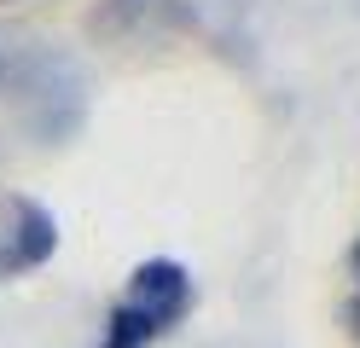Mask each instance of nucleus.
Segmentation results:
<instances>
[{"label":"nucleus","mask_w":360,"mask_h":348,"mask_svg":"<svg viewBox=\"0 0 360 348\" xmlns=\"http://www.w3.org/2000/svg\"><path fill=\"white\" fill-rule=\"evenodd\" d=\"M128 302H134V308H146V314H157L163 325H174L180 314H186V302H192V278H186V267H180V262H169V255H151V262L134 267V278H128Z\"/></svg>","instance_id":"f257e3e1"},{"label":"nucleus","mask_w":360,"mask_h":348,"mask_svg":"<svg viewBox=\"0 0 360 348\" xmlns=\"http://www.w3.org/2000/svg\"><path fill=\"white\" fill-rule=\"evenodd\" d=\"M12 215H18V226H12V250H0V273L41 267V262L58 250V221H53L41 203H30V198H18Z\"/></svg>","instance_id":"f03ea898"},{"label":"nucleus","mask_w":360,"mask_h":348,"mask_svg":"<svg viewBox=\"0 0 360 348\" xmlns=\"http://www.w3.org/2000/svg\"><path fill=\"white\" fill-rule=\"evenodd\" d=\"M163 331H169V325L157 314L134 308V302H117V308H110V325H105V348H151Z\"/></svg>","instance_id":"7ed1b4c3"}]
</instances>
